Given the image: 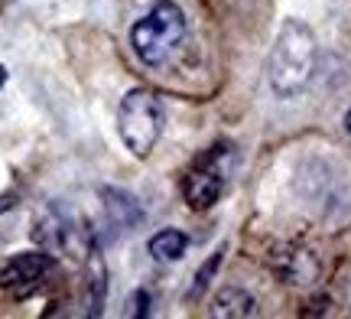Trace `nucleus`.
I'll use <instances>...</instances> for the list:
<instances>
[{"mask_svg": "<svg viewBox=\"0 0 351 319\" xmlns=\"http://www.w3.org/2000/svg\"><path fill=\"white\" fill-rule=\"evenodd\" d=\"M315 59H319V49H315L313 29L302 20H287L280 26L274 49H270V59H267L270 88L280 98H296L313 82Z\"/></svg>", "mask_w": 351, "mask_h": 319, "instance_id": "nucleus-1", "label": "nucleus"}, {"mask_svg": "<svg viewBox=\"0 0 351 319\" xmlns=\"http://www.w3.org/2000/svg\"><path fill=\"white\" fill-rule=\"evenodd\" d=\"M186 36V16L173 0H156L130 29V46L143 65H163Z\"/></svg>", "mask_w": 351, "mask_h": 319, "instance_id": "nucleus-2", "label": "nucleus"}, {"mask_svg": "<svg viewBox=\"0 0 351 319\" xmlns=\"http://www.w3.org/2000/svg\"><path fill=\"white\" fill-rule=\"evenodd\" d=\"M117 130L121 141L134 156H147L163 134V104L147 88H134L124 95L117 108Z\"/></svg>", "mask_w": 351, "mask_h": 319, "instance_id": "nucleus-3", "label": "nucleus"}, {"mask_svg": "<svg viewBox=\"0 0 351 319\" xmlns=\"http://www.w3.org/2000/svg\"><path fill=\"white\" fill-rule=\"evenodd\" d=\"M274 270L280 274L283 283H293V287H306L319 277V261H315L313 251L306 248H283L276 251L274 257Z\"/></svg>", "mask_w": 351, "mask_h": 319, "instance_id": "nucleus-4", "label": "nucleus"}, {"mask_svg": "<svg viewBox=\"0 0 351 319\" xmlns=\"http://www.w3.org/2000/svg\"><path fill=\"white\" fill-rule=\"evenodd\" d=\"M221 192H225V179L221 173L215 169V166H199V169H192L182 182V196H186V202L192 209H212L218 199H221Z\"/></svg>", "mask_w": 351, "mask_h": 319, "instance_id": "nucleus-5", "label": "nucleus"}, {"mask_svg": "<svg viewBox=\"0 0 351 319\" xmlns=\"http://www.w3.org/2000/svg\"><path fill=\"white\" fill-rule=\"evenodd\" d=\"M49 251H26V255H16L13 261H7L0 268V287L3 290H13V287H26V283H36L46 268H49Z\"/></svg>", "mask_w": 351, "mask_h": 319, "instance_id": "nucleus-6", "label": "nucleus"}, {"mask_svg": "<svg viewBox=\"0 0 351 319\" xmlns=\"http://www.w3.org/2000/svg\"><path fill=\"white\" fill-rule=\"evenodd\" d=\"M101 199H104V212H108V218H111L114 228L130 231V228H137L140 222H143V209H140V202L130 196V192H121V189L104 186V189H101Z\"/></svg>", "mask_w": 351, "mask_h": 319, "instance_id": "nucleus-7", "label": "nucleus"}, {"mask_svg": "<svg viewBox=\"0 0 351 319\" xmlns=\"http://www.w3.org/2000/svg\"><path fill=\"white\" fill-rule=\"evenodd\" d=\"M212 316L218 319H247L257 316V300H254L247 290H238V287H225L221 294L212 300Z\"/></svg>", "mask_w": 351, "mask_h": 319, "instance_id": "nucleus-8", "label": "nucleus"}, {"mask_svg": "<svg viewBox=\"0 0 351 319\" xmlns=\"http://www.w3.org/2000/svg\"><path fill=\"white\" fill-rule=\"evenodd\" d=\"M104 300H108V268H104V257H101L98 251H91L88 283H85L88 316H101V313H104Z\"/></svg>", "mask_w": 351, "mask_h": 319, "instance_id": "nucleus-9", "label": "nucleus"}, {"mask_svg": "<svg viewBox=\"0 0 351 319\" xmlns=\"http://www.w3.org/2000/svg\"><path fill=\"white\" fill-rule=\"evenodd\" d=\"M147 251H150V257L156 261V264H176V261H182V257H186L189 238L179 228H163V231H156V235L150 238Z\"/></svg>", "mask_w": 351, "mask_h": 319, "instance_id": "nucleus-10", "label": "nucleus"}, {"mask_svg": "<svg viewBox=\"0 0 351 319\" xmlns=\"http://www.w3.org/2000/svg\"><path fill=\"white\" fill-rule=\"evenodd\" d=\"M221 255H225V248H218L205 264H202L199 270H195V281H192V290H189V303H195L205 290H208V283H212V277H215V270L221 268Z\"/></svg>", "mask_w": 351, "mask_h": 319, "instance_id": "nucleus-11", "label": "nucleus"}, {"mask_svg": "<svg viewBox=\"0 0 351 319\" xmlns=\"http://www.w3.org/2000/svg\"><path fill=\"white\" fill-rule=\"evenodd\" d=\"M147 313H150V294H147V290H137V316L143 319Z\"/></svg>", "mask_w": 351, "mask_h": 319, "instance_id": "nucleus-12", "label": "nucleus"}, {"mask_svg": "<svg viewBox=\"0 0 351 319\" xmlns=\"http://www.w3.org/2000/svg\"><path fill=\"white\" fill-rule=\"evenodd\" d=\"M13 202H16L13 196H0V212H7V209H13Z\"/></svg>", "mask_w": 351, "mask_h": 319, "instance_id": "nucleus-13", "label": "nucleus"}, {"mask_svg": "<svg viewBox=\"0 0 351 319\" xmlns=\"http://www.w3.org/2000/svg\"><path fill=\"white\" fill-rule=\"evenodd\" d=\"M345 130L351 134V108H348V115H345Z\"/></svg>", "mask_w": 351, "mask_h": 319, "instance_id": "nucleus-14", "label": "nucleus"}, {"mask_svg": "<svg viewBox=\"0 0 351 319\" xmlns=\"http://www.w3.org/2000/svg\"><path fill=\"white\" fill-rule=\"evenodd\" d=\"M3 82H7V69L0 65V88H3Z\"/></svg>", "mask_w": 351, "mask_h": 319, "instance_id": "nucleus-15", "label": "nucleus"}]
</instances>
